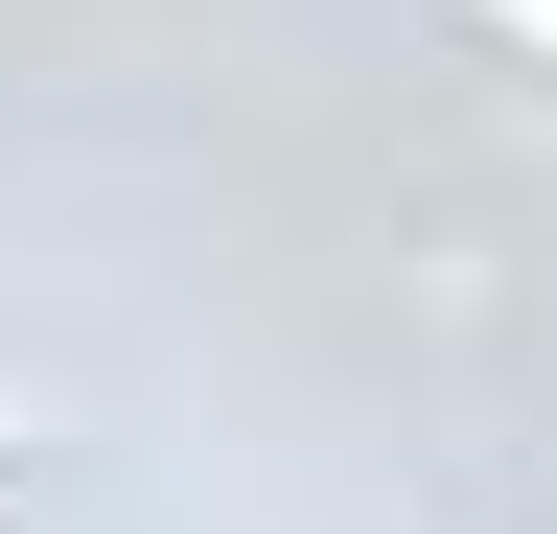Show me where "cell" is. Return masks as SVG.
Segmentation results:
<instances>
[{"mask_svg": "<svg viewBox=\"0 0 557 534\" xmlns=\"http://www.w3.org/2000/svg\"><path fill=\"white\" fill-rule=\"evenodd\" d=\"M442 24L487 47V71H557V0H442Z\"/></svg>", "mask_w": 557, "mask_h": 534, "instance_id": "6da1fadb", "label": "cell"}]
</instances>
